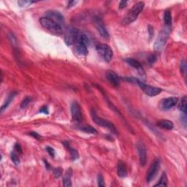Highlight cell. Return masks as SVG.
<instances>
[{
	"mask_svg": "<svg viewBox=\"0 0 187 187\" xmlns=\"http://www.w3.org/2000/svg\"><path fill=\"white\" fill-rule=\"evenodd\" d=\"M97 184L99 186H105V182H104V178L102 177V175H98L97 176Z\"/></svg>",
	"mask_w": 187,
	"mask_h": 187,
	"instance_id": "obj_30",
	"label": "cell"
},
{
	"mask_svg": "<svg viewBox=\"0 0 187 187\" xmlns=\"http://www.w3.org/2000/svg\"><path fill=\"white\" fill-rule=\"evenodd\" d=\"M127 4H128V1H125V0H122L119 3V9H124L127 7Z\"/></svg>",
	"mask_w": 187,
	"mask_h": 187,
	"instance_id": "obj_36",
	"label": "cell"
},
{
	"mask_svg": "<svg viewBox=\"0 0 187 187\" xmlns=\"http://www.w3.org/2000/svg\"><path fill=\"white\" fill-rule=\"evenodd\" d=\"M71 114L73 120L75 123H80L83 119V115H82L81 108L80 105L77 102H73L71 105Z\"/></svg>",
	"mask_w": 187,
	"mask_h": 187,
	"instance_id": "obj_9",
	"label": "cell"
},
{
	"mask_svg": "<svg viewBox=\"0 0 187 187\" xmlns=\"http://www.w3.org/2000/svg\"><path fill=\"white\" fill-rule=\"evenodd\" d=\"M35 2H32V1H26V0H20V1L18 2V5H19V7H27V6H29L32 4L34 3Z\"/></svg>",
	"mask_w": 187,
	"mask_h": 187,
	"instance_id": "obj_27",
	"label": "cell"
},
{
	"mask_svg": "<svg viewBox=\"0 0 187 187\" xmlns=\"http://www.w3.org/2000/svg\"><path fill=\"white\" fill-rule=\"evenodd\" d=\"M79 129L81 131H84L86 133H89V134H93V135H96L98 133V131H96V129H94V127L91 126H82L80 127Z\"/></svg>",
	"mask_w": 187,
	"mask_h": 187,
	"instance_id": "obj_22",
	"label": "cell"
},
{
	"mask_svg": "<svg viewBox=\"0 0 187 187\" xmlns=\"http://www.w3.org/2000/svg\"><path fill=\"white\" fill-rule=\"evenodd\" d=\"M63 173V170L61 167H56L53 169V175H54L55 178H59Z\"/></svg>",
	"mask_w": 187,
	"mask_h": 187,
	"instance_id": "obj_29",
	"label": "cell"
},
{
	"mask_svg": "<svg viewBox=\"0 0 187 187\" xmlns=\"http://www.w3.org/2000/svg\"><path fill=\"white\" fill-rule=\"evenodd\" d=\"M137 149L138 151L140 163L143 167H144L147 162V151L144 143L139 141L137 144Z\"/></svg>",
	"mask_w": 187,
	"mask_h": 187,
	"instance_id": "obj_10",
	"label": "cell"
},
{
	"mask_svg": "<svg viewBox=\"0 0 187 187\" xmlns=\"http://www.w3.org/2000/svg\"><path fill=\"white\" fill-rule=\"evenodd\" d=\"M179 109L183 113H184V114H186V96H183V98L181 99V101H180V103L179 105Z\"/></svg>",
	"mask_w": 187,
	"mask_h": 187,
	"instance_id": "obj_24",
	"label": "cell"
},
{
	"mask_svg": "<svg viewBox=\"0 0 187 187\" xmlns=\"http://www.w3.org/2000/svg\"><path fill=\"white\" fill-rule=\"evenodd\" d=\"M164 21L166 26H171L172 24V14L170 10H166L164 14Z\"/></svg>",
	"mask_w": 187,
	"mask_h": 187,
	"instance_id": "obj_21",
	"label": "cell"
},
{
	"mask_svg": "<svg viewBox=\"0 0 187 187\" xmlns=\"http://www.w3.org/2000/svg\"><path fill=\"white\" fill-rule=\"evenodd\" d=\"M157 125L159 127H160V128L167 129V130H170V129H172L174 127L173 123H172L171 121L167 120V119H162V120H159V122H157Z\"/></svg>",
	"mask_w": 187,
	"mask_h": 187,
	"instance_id": "obj_19",
	"label": "cell"
},
{
	"mask_svg": "<svg viewBox=\"0 0 187 187\" xmlns=\"http://www.w3.org/2000/svg\"><path fill=\"white\" fill-rule=\"evenodd\" d=\"M40 113H42V114H48L49 112H48V106L46 105L42 106V108L40 109Z\"/></svg>",
	"mask_w": 187,
	"mask_h": 187,
	"instance_id": "obj_37",
	"label": "cell"
},
{
	"mask_svg": "<svg viewBox=\"0 0 187 187\" xmlns=\"http://www.w3.org/2000/svg\"><path fill=\"white\" fill-rule=\"evenodd\" d=\"M77 3H78L77 1H69L68 2V5H67V8L73 7V6H75V5H76Z\"/></svg>",
	"mask_w": 187,
	"mask_h": 187,
	"instance_id": "obj_39",
	"label": "cell"
},
{
	"mask_svg": "<svg viewBox=\"0 0 187 187\" xmlns=\"http://www.w3.org/2000/svg\"><path fill=\"white\" fill-rule=\"evenodd\" d=\"M148 61L150 64H154L157 61V56L155 54H151L148 58Z\"/></svg>",
	"mask_w": 187,
	"mask_h": 187,
	"instance_id": "obj_32",
	"label": "cell"
},
{
	"mask_svg": "<svg viewBox=\"0 0 187 187\" xmlns=\"http://www.w3.org/2000/svg\"><path fill=\"white\" fill-rule=\"evenodd\" d=\"M132 82L134 83L137 84L140 87V89L143 90V91L149 96H155L159 95L162 91L161 88L147 85V84L144 83L143 82L140 81L139 79L136 78H132Z\"/></svg>",
	"mask_w": 187,
	"mask_h": 187,
	"instance_id": "obj_4",
	"label": "cell"
},
{
	"mask_svg": "<svg viewBox=\"0 0 187 187\" xmlns=\"http://www.w3.org/2000/svg\"><path fill=\"white\" fill-rule=\"evenodd\" d=\"M76 51L79 54L82 55V56H86L88 53V49L87 46L84 44L81 41L76 40Z\"/></svg>",
	"mask_w": 187,
	"mask_h": 187,
	"instance_id": "obj_18",
	"label": "cell"
},
{
	"mask_svg": "<svg viewBox=\"0 0 187 187\" xmlns=\"http://www.w3.org/2000/svg\"><path fill=\"white\" fill-rule=\"evenodd\" d=\"M154 186H167V177L165 172H163L162 174L159 182L157 184H155Z\"/></svg>",
	"mask_w": 187,
	"mask_h": 187,
	"instance_id": "obj_23",
	"label": "cell"
},
{
	"mask_svg": "<svg viewBox=\"0 0 187 187\" xmlns=\"http://www.w3.org/2000/svg\"><path fill=\"white\" fill-rule=\"evenodd\" d=\"M16 95H17V93L15 91L11 92V93L8 95L7 98L6 99V100L5 101V102H4V104L1 107V113H3L4 110H6V109L7 108V107L10 105V104L12 102H13L14 97H15Z\"/></svg>",
	"mask_w": 187,
	"mask_h": 187,
	"instance_id": "obj_20",
	"label": "cell"
},
{
	"mask_svg": "<svg viewBox=\"0 0 187 187\" xmlns=\"http://www.w3.org/2000/svg\"><path fill=\"white\" fill-rule=\"evenodd\" d=\"M72 176H73V170L69 168L65 172L63 178V186L66 187L72 186Z\"/></svg>",
	"mask_w": 187,
	"mask_h": 187,
	"instance_id": "obj_17",
	"label": "cell"
},
{
	"mask_svg": "<svg viewBox=\"0 0 187 187\" xmlns=\"http://www.w3.org/2000/svg\"><path fill=\"white\" fill-rule=\"evenodd\" d=\"M117 172L119 177L125 178L127 176V170L126 164L122 161H118L117 164Z\"/></svg>",
	"mask_w": 187,
	"mask_h": 187,
	"instance_id": "obj_16",
	"label": "cell"
},
{
	"mask_svg": "<svg viewBox=\"0 0 187 187\" xmlns=\"http://www.w3.org/2000/svg\"><path fill=\"white\" fill-rule=\"evenodd\" d=\"M96 51L104 59L105 61L110 62L114 56V51L108 45L100 44L96 46Z\"/></svg>",
	"mask_w": 187,
	"mask_h": 187,
	"instance_id": "obj_6",
	"label": "cell"
},
{
	"mask_svg": "<svg viewBox=\"0 0 187 187\" xmlns=\"http://www.w3.org/2000/svg\"><path fill=\"white\" fill-rule=\"evenodd\" d=\"M43 162H44V163H45V165H46V169L47 170H49L51 168V165H50V164L48 163V162L46 161V160H43Z\"/></svg>",
	"mask_w": 187,
	"mask_h": 187,
	"instance_id": "obj_40",
	"label": "cell"
},
{
	"mask_svg": "<svg viewBox=\"0 0 187 187\" xmlns=\"http://www.w3.org/2000/svg\"><path fill=\"white\" fill-rule=\"evenodd\" d=\"M46 17L50 18V19L54 20L55 22L61 25V23L64 21V17L61 14L56 10H48L46 13Z\"/></svg>",
	"mask_w": 187,
	"mask_h": 187,
	"instance_id": "obj_12",
	"label": "cell"
},
{
	"mask_svg": "<svg viewBox=\"0 0 187 187\" xmlns=\"http://www.w3.org/2000/svg\"><path fill=\"white\" fill-rule=\"evenodd\" d=\"M107 79L108 80V81L112 84L114 86L118 87L120 84V77L117 75L116 73L113 71H109L106 75Z\"/></svg>",
	"mask_w": 187,
	"mask_h": 187,
	"instance_id": "obj_13",
	"label": "cell"
},
{
	"mask_svg": "<svg viewBox=\"0 0 187 187\" xmlns=\"http://www.w3.org/2000/svg\"><path fill=\"white\" fill-rule=\"evenodd\" d=\"M29 135L30 136H32L33 137H34L35 139H38V140H40L41 138L40 135L38 134V133L35 132V131H31V132L29 133Z\"/></svg>",
	"mask_w": 187,
	"mask_h": 187,
	"instance_id": "obj_38",
	"label": "cell"
},
{
	"mask_svg": "<svg viewBox=\"0 0 187 187\" xmlns=\"http://www.w3.org/2000/svg\"><path fill=\"white\" fill-rule=\"evenodd\" d=\"M91 116L92 120H93L96 124L99 125V126L108 129L109 130L111 131L114 134H118V131H117V129L116 127L114 125V124L110 122H109L108 120H105V119H103L100 118V117H99L97 114H96V113L95 112V110H91Z\"/></svg>",
	"mask_w": 187,
	"mask_h": 187,
	"instance_id": "obj_5",
	"label": "cell"
},
{
	"mask_svg": "<svg viewBox=\"0 0 187 187\" xmlns=\"http://www.w3.org/2000/svg\"><path fill=\"white\" fill-rule=\"evenodd\" d=\"M148 31H149V38L150 40L153 38L154 34V27L151 25H149L148 26Z\"/></svg>",
	"mask_w": 187,
	"mask_h": 187,
	"instance_id": "obj_33",
	"label": "cell"
},
{
	"mask_svg": "<svg viewBox=\"0 0 187 187\" xmlns=\"http://www.w3.org/2000/svg\"><path fill=\"white\" fill-rule=\"evenodd\" d=\"M178 102V99L177 97H175V96L165 98L160 102V108L163 110H170L177 105Z\"/></svg>",
	"mask_w": 187,
	"mask_h": 187,
	"instance_id": "obj_11",
	"label": "cell"
},
{
	"mask_svg": "<svg viewBox=\"0 0 187 187\" xmlns=\"http://www.w3.org/2000/svg\"><path fill=\"white\" fill-rule=\"evenodd\" d=\"M69 153H70V155H71V157L72 159H73V160H76L78 159L79 158V154H78V152L77 150L74 149H72V148L69 147Z\"/></svg>",
	"mask_w": 187,
	"mask_h": 187,
	"instance_id": "obj_26",
	"label": "cell"
},
{
	"mask_svg": "<svg viewBox=\"0 0 187 187\" xmlns=\"http://www.w3.org/2000/svg\"><path fill=\"white\" fill-rule=\"evenodd\" d=\"M46 149L51 157L53 158L55 157V150L53 148H51V146H47Z\"/></svg>",
	"mask_w": 187,
	"mask_h": 187,
	"instance_id": "obj_31",
	"label": "cell"
},
{
	"mask_svg": "<svg viewBox=\"0 0 187 187\" xmlns=\"http://www.w3.org/2000/svg\"><path fill=\"white\" fill-rule=\"evenodd\" d=\"M32 101V100L30 96H26V97L23 100V101L21 102V103H20V108L22 109L26 108Z\"/></svg>",
	"mask_w": 187,
	"mask_h": 187,
	"instance_id": "obj_25",
	"label": "cell"
},
{
	"mask_svg": "<svg viewBox=\"0 0 187 187\" xmlns=\"http://www.w3.org/2000/svg\"><path fill=\"white\" fill-rule=\"evenodd\" d=\"M170 26H165L160 31L159 35H158L157 40L154 43V49L157 51H160L164 46H165L166 42L170 37Z\"/></svg>",
	"mask_w": 187,
	"mask_h": 187,
	"instance_id": "obj_2",
	"label": "cell"
},
{
	"mask_svg": "<svg viewBox=\"0 0 187 187\" xmlns=\"http://www.w3.org/2000/svg\"><path fill=\"white\" fill-rule=\"evenodd\" d=\"M125 61H126L129 66H131V67L136 69L140 73V75L141 74H144V70H143V66H142L141 64L138 61L136 60V59H134L132 58H127L125 59Z\"/></svg>",
	"mask_w": 187,
	"mask_h": 187,
	"instance_id": "obj_14",
	"label": "cell"
},
{
	"mask_svg": "<svg viewBox=\"0 0 187 187\" xmlns=\"http://www.w3.org/2000/svg\"><path fill=\"white\" fill-rule=\"evenodd\" d=\"M11 159L12 161L13 162V163L16 164V165H18V164H20V159L19 157H18V156L17 154L16 153L15 151H13L11 154Z\"/></svg>",
	"mask_w": 187,
	"mask_h": 187,
	"instance_id": "obj_28",
	"label": "cell"
},
{
	"mask_svg": "<svg viewBox=\"0 0 187 187\" xmlns=\"http://www.w3.org/2000/svg\"><path fill=\"white\" fill-rule=\"evenodd\" d=\"M159 165H160V161L159 159H156L153 162V163L151 164L150 166L149 170L147 172V176H146V180L148 183H150L154 179L156 176L159 172Z\"/></svg>",
	"mask_w": 187,
	"mask_h": 187,
	"instance_id": "obj_8",
	"label": "cell"
},
{
	"mask_svg": "<svg viewBox=\"0 0 187 187\" xmlns=\"http://www.w3.org/2000/svg\"><path fill=\"white\" fill-rule=\"evenodd\" d=\"M14 150H15L16 152H18V153H19V154L22 153L21 146H20V145L19 144V143H16L15 145H14Z\"/></svg>",
	"mask_w": 187,
	"mask_h": 187,
	"instance_id": "obj_35",
	"label": "cell"
},
{
	"mask_svg": "<svg viewBox=\"0 0 187 187\" xmlns=\"http://www.w3.org/2000/svg\"><path fill=\"white\" fill-rule=\"evenodd\" d=\"M186 61H185L184 60H183L181 62H180V71H181L184 74H185V73H186Z\"/></svg>",
	"mask_w": 187,
	"mask_h": 187,
	"instance_id": "obj_34",
	"label": "cell"
},
{
	"mask_svg": "<svg viewBox=\"0 0 187 187\" xmlns=\"http://www.w3.org/2000/svg\"><path fill=\"white\" fill-rule=\"evenodd\" d=\"M96 29H97L98 32L100 33V35H101L102 38L105 39H108L109 37V33L108 31H107L106 28L105 27L103 24L102 23V21L100 19L96 20Z\"/></svg>",
	"mask_w": 187,
	"mask_h": 187,
	"instance_id": "obj_15",
	"label": "cell"
},
{
	"mask_svg": "<svg viewBox=\"0 0 187 187\" xmlns=\"http://www.w3.org/2000/svg\"><path fill=\"white\" fill-rule=\"evenodd\" d=\"M79 31L73 27H69L66 30L65 34V42L66 45L70 46L75 42L77 40L78 34Z\"/></svg>",
	"mask_w": 187,
	"mask_h": 187,
	"instance_id": "obj_7",
	"label": "cell"
},
{
	"mask_svg": "<svg viewBox=\"0 0 187 187\" xmlns=\"http://www.w3.org/2000/svg\"><path fill=\"white\" fill-rule=\"evenodd\" d=\"M40 23L43 27L46 28V29L51 31V32L54 33L56 34H62V28L61 25L54 20L50 19L47 17H42L40 19Z\"/></svg>",
	"mask_w": 187,
	"mask_h": 187,
	"instance_id": "obj_3",
	"label": "cell"
},
{
	"mask_svg": "<svg viewBox=\"0 0 187 187\" xmlns=\"http://www.w3.org/2000/svg\"><path fill=\"white\" fill-rule=\"evenodd\" d=\"M145 4L143 2H139L135 4L131 8V10H129V13L125 16L124 20H123L122 24L124 25H129L134 22L135 20L137 19V18L138 17L140 13L143 11V8H144Z\"/></svg>",
	"mask_w": 187,
	"mask_h": 187,
	"instance_id": "obj_1",
	"label": "cell"
}]
</instances>
